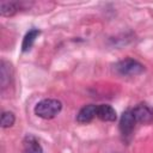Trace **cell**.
Instances as JSON below:
<instances>
[{
  "mask_svg": "<svg viewBox=\"0 0 153 153\" xmlns=\"http://www.w3.org/2000/svg\"><path fill=\"white\" fill-rule=\"evenodd\" d=\"M62 109V104L57 99L53 98H47L41 102H38L35 106V114L44 120H50L54 118Z\"/></svg>",
  "mask_w": 153,
  "mask_h": 153,
  "instance_id": "1",
  "label": "cell"
},
{
  "mask_svg": "<svg viewBox=\"0 0 153 153\" xmlns=\"http://www.w3.org/2000/svg\"><path fill=\"white\" fill-rule=\"evenodd\" d=\"M116 71L122 75H137L143 72V66L134 59H124L115 66Z\"/></svg>",
  "mask_w": 153,
  "mask_h": 153,
  "instance_id": "2",
  "label": "cell"
},
{
  "mask_svg": "<svg viewBox=\"0 0 153 153\" xmlns=\"http://www.w3.org/2000/svg\"><path fill=\"white\" fill-rule=\"evenodd\" d=\"M135 123H136V121L134 118V115H133L131 110H126L122 114L121 120H120V131H121V134L124 137L129 136L134 130Z\"/></svg>",
  "mask_w": 153,
  "mask_h": 153,
  "instance_id": "3",
  "label": "cell"
},
{
  "mask_svg": "<svg viewBox=\"0 0 153 153\" xmlns=\"http://www.w3.org/2000/svg\"><path fill=\"white\" fill-rule=\"evenodd\" d=\"M134 118L136 122L141 123H148L153 120V111L146 105V104H137L133 110H131Z\"/></svg>",
  "mask_w": 153,
  "mask_h": 153,
  "instance_id": "4",
  "label": "cell"
},
{
  "mask_svg": "<svg viewBox=\"0 0 153 153\" xmlns=\"http://www.w3.org/2000/svg\"><path fill=\"white\" fill-rule=\"evenodd\" d=\"M97 117L104 122H114L117 118L116 111L111 105L100 104L97 105Z\"/></svg>",
  "mask_w": 153,
  "mask_h": 153,
  "instance_id": "5",
  "label": "cell"
},
{
  "mask_svg": "<svg viewBox=\"0 0 153 153\" xmlns=\"http://www.w3.org/2000/svg\"><path fill=\"white\" fill-rule=\"evenodd\" d=\"M94 116H97V105L88 104L81 108V110L76 115V121L79 123H88L94 118Z\"/></svg>",
  "mask_w": 153,
  "mask_h": 153,
  "instance_id": "6",
  "label": "cell"
},
{
  "mask_svg": "<svg viewBox=\"0 0 153 153\" xmlns=\"http://www.w3.org/2000/svg\"><path fill=\"white\" fill-rule=\"evenodd\" d=\"M43 149L37 141V139L32 135L25 136L23 141V153H42Z\"/></svg>",
  "mask_w": 153,
  "mask_h": 153,
  "instance_id": "7",
  "label": "cell"
},
{
  "mask_svg": "<svg viewBox=\"0 0 153 153\" xmlns=\"http://www.w3.org/2000/svg\"><path fill=\"white\" fill-rule=\"evenodd\" d=\"M39 30L37 29H32L30 30L29 32H26V35L24 36V39H23V43H22V50L23 51H29L31 49V47L33 45L36 38L39 36Z\"/></svg>",
  "mask_w": 153,
  "mask_h": 153,
  "instance_id": "8",
  "label": "cell"
},
{
  "mask_svg": "<svg viewBox=\"0 0 153 153\" xmlns=\"http://www.w3.org/2000/svg\"><path fill=\"white\" fill-rule=\"evenodd\" d=\"M11 65L7 63L6 61H1L0 65V82H1V87L5 88L8 84H10V79H11Z\"/></svg>",
  "mask_w": 153,
  "mask_h": 153,
  "instance_id": "9",
  "label": "cell"
},
{
  "mask_svg": "<svg viewBox=\"0 0 153 153\" xmlns=\"http://www.w3.org/2000/svg\"><path fill=\"white\" fill-rule=\"evenodd\" d=\"M18 10V6L16 2L12 1H1L0 2V13L1 16L5 17H11L13 16Z\"/></svg>",
  "mask_w": 153,
  "mask_h": 153,
  "instance_id": "10",
  "label": "cell"
},
{
  "mask_svg": "<svg viewBox=\"0 0 153 153\" xmlns=\"http://www.w3.org/2000/svg\"><path fill=\"white\" fill-rule=\"evenodd\" d=\"M14 121H16V117H14V114L13 112H11V111L2 112L1 121H0L2 128H10V127H12L13 123H14Z\"/></svg>",
  "mask_w": 153,
  "mask_h": 153,
  "instance_id": "11",
  "label": "cell"
}]
</instances>
